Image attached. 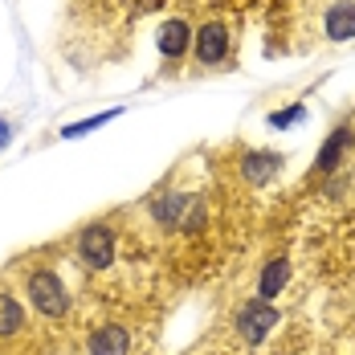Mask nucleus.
I'll return each mask as SVG.
<instances>
[{"instance_id":"6e6552de","label":"nucleus","mask_w":355,"mask_h":355,"mask_svg":"<svg viewBox=\"0 0 355 355\" xmlns=\"http://www.w3.org/2000/svg\"><path fill=\"white\" fill-rule=\"evenodd\" d=\"M282 168H286V159L278 151H245L241 155V180H245V188H266Z\"/></svg>"},{"instance_id":"1a4fd4ad","label":"nucleus","mask_w":355,"mask_h":355,"mask_svg":"<svg viewBox=\"0 0 355 355\" xmlns=\"http://www.w3.org/2000/svg\"><path fill=\"white\" fill-rule=\"evenodd\" d=\"M86 355H131V331L123 322H103L86 335Z\"/></svg>"},{"instance_id":"7ed1b4c3","label":"nucleus","mask_w":355,"mask_h":355,"mask_svg":"<svg viewBox=\"0 0 355 355\" xmlns=\"http://www.w3.org/2000/svg\"><path fill=\"white\" fill-rule=\"evenodd\" d=\"M21 290H25V302L33 306V315H41L49 322L70 319L73 298L53 266H25L21 270Z\"/></svg>"},{"instance_id":"0eeeda50","label":"nucleus","mask_w":355,"mask_h":355,"mask_svg":"<svg viewBox=\"0 0 355 355\" xmlns=\"http://www.w3.org/2000/svg\"><path fill=\"white\" fill-rule=\"evenodd\" d=\"M155 45H159V53H164L168 62H184V58L192 53V25H188L184 17H168V21L159 25V33H155Z\"/></svg>"},{"instance_id":"f03ea898","label":"nucleus","mask_w":355,"mask_h":355,"mask_svg":"<svg viewBox=\"0 0 355 355\" xmlns=\"http://www.w3.org/2000/svg\"><path fill=\"white\" fill-rule=\"evenodd\" d=\"M237 21L233 17H209L192 33V70L196 73H225L237 66Z\"/></svg>"},{"instance_id":"20e7f679","label":"nucleus","mask_w":355,"mask_h":355,"mask_svg":"<svg viewBox=\"0 0 355 355\" xmlns=\"http://www.w3.org/2000/svg\"><path fill=\"white\" fill-rule=\"evenodd\" d=\"M73 257H78V266H86L94 274H107L114 266V225L110 220L82 225L78 237H73Z\"/></svg>"},{"instance_id":"f257e3e1","label":"nucleus","mask_w":355,"mask_h":355,"mask_svg":"<svg viewBox=\"0 0 355 355\" xmlns=\"http://www.w3.org/2000/svg\"><path fill=\"white\" fill-rule=\"evenodd\" d=\"M298 45H347L355 41V0H302L298 4Z\"/></svg>"},{"instance_id":"39448f33","label":"nucleus","mask_w":355,"mask_h":355,"mask_svg":"<svg viewBox=\"0 0 355 355\" xmlns=\"http://www.w3.org/2000/svg\"><path fill=\"white\" fill-rule=\"evenodd\" d=\"M233 327H237L241 343L257 347V343H261V339H270V331L278 327V311H274L270 302H261V298H249L245 306H237V319H233Z\"/></svg>"},{"instance_id":"9b49d317","label":"nucleus","mask_w":355,"mask_h":355,"mask_svg":"<svg viewBox=\"0 0 355 355\" xmlns=\"http://www.w3.org/2000/svg\"><path fill=\"white\" fill-rule=\"evenodd\" d=\"M286 282H290V257H270L266 270L257 274V298L261 302H274L286 290Z\"/></svg>"},{"instance_id":"2eb2a0df","label":"nucleus","mask_w":355,"mask_h":355,"mask_svg":"<svg viewBox=\"0 0 355 355\" xmlns=\"http://www.w3.org/2000/svg\"><path fill=\"white\" fill-rule=\"evenodd\" d=\"M4 143H8V131H4V123H0V147H4Z\"/></svg>"},{"instance_id":"9d476101","label":"nucleus","mask_w":355,"mask_h":355,"mask_svg":"<svg viewBox=\"0 0 355 355\" xmlns=\"http://www.w3.org/2000/svg\"><path fill=\"white\" fill-rule=\"evenodd\" d=\"M25 331H29V311L21 306V298H17V294L0 290V343L21 339Z\"/></svg>"},{"instance_id":"423d86ee","label":"nucleus","mask_w":355,"mask_h":355,"mask_svg":"<svg viewBox=\"0 0 355 355\" xmlns=\"http://www.w3.org/2000/svg\"><path fill=\"white\" fill-rule=\"evenodd\" d=\"M188 205H192V192H155L151 200H147V213H151V225H159V229H180V220L188 213Z\"/></svg>"},{"instance_id":"ddd939ff","label":"nucleus","mask_w":355,"mask_h":355,"mask_svg":"<svg viewBox=\"0 0 355 355\" xmlns=\"http://www.w3.org/2000/svg\"><path fill=\"white\" fill-rule=\"evenodd\" d=\"M114 114H119V110H107V114H98V119H86V123H73V127H66L62 135H66V139H73V135H86V131L103 127V123H107V119H114Z\"/></svg>"},{"instance_id":"4468645a","label":"nucleus","mask_w":355,"mask_h":355,"mask_svg":"<svg viewBox=\"0 0 355 355\" xmlns=\"http://www.w3.org/2000/svg\"><path fill=\"white\" fill-rule=\"evenodd\" d=\"M298 114H302V107H286V110H278V114H274L270 123H274V127H282V123H290V119H298Z\"/></svg>"},{"instance_id":"f8f14e48","label":"nucleus","mask_w":355,"mask_h":355,"mask_svg":"<svg viewBox=\"0 0 355 355\" xmlns=\"http://www.w3.org/2000/svg\"><path fill=\"white\" fill-rule=\"evenodd\" d=\"M352 151V127H339L331 139L322 143L319 159H315V172H335L339 164H343V155Z\"/></svg>"}]
</instances>
